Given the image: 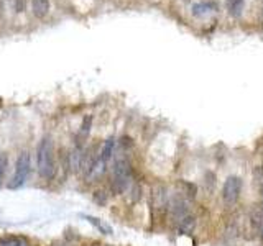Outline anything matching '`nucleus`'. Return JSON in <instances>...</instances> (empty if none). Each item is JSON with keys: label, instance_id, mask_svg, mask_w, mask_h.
<instances>
[{"label": "nucleus", "instance_id": "obj_20", "mask_svg": "<svg viewBox=\"0 0 263 246\" xmlns=\"http://www.w3.org/2000/svg\"><path fill=\"white\" fill-rule=\"evenodd\" d=\"M255 179H257V184L258 187H263V168H257L255 169Z\"/></svg>", "mask_w": 263, "mask_h": 246}, {"label": "nucleus", "instance_id": "obj_12", "mask_svg": "<svg viewBox=\"0 0 263 246\" xmlns=\"http://www.w3.org/2000/svg\"><path fill=\"white\" fill-rule=\"evenodd\" d=\"M194 227H196V221H194V217L191 215H186L178 221V228L181 233H191Z\"/></svg>", "mask_w": 263, "mask_h": 246}, {"label": "nucleus", "instance_id": "obj_22", "mask_svg": "<svg viewBox=\"0 0 263 246\" xmlns=\"http://www.w3.org/2000/svg\"><path fill=\"white\" fill-rule=\"evenodd\" d=\"M54 246H68V244H54Z\"/></svg>", "mask_w": 263, "mask_h": 246}, {"label": "nucleus", "instance_id": "obj_5", "mask_svg": "<svg viewBox=\"0 0 263 246\" xmlns=\"http://www.w3.org/2000/svg\"><path fill=\"white\" fill-rule=\"evenodd\" d=\"M168 207H170V212L173 218L176 221H179L183 217L189 215V209H187V199L184 195H181L179 192H176L175 195L171 197L168 200Z\"/></svg>", "mask_w": 263, "mask_h": 246}, {"label": "nucleus", "instance_id": "obj_14", "mask_svg": "<svg viewBox=\"0 0 263 246\" xmlns=\"http://www.w3.org/2000/svg\"><path fill=\"white\" fill-rule=\"evenodd\" d=\"M227 7L232 16H240L243 12V0H227Z\"/></svg>", "mask_w": 263, "mask_h": 246}, {"label": "nucleus", "instance_id": "obj_16", "mask_svg": "<svg viewBox=\"0 0 263 246\" xmlns=\"http://www.w3.org/2000/svg\"><path fill=\"white\" fill-rule=\"evenodd\" d=\"M250 225L253 230H258L261 227V220H263V215H261V212L260 209H253V212L250 213Z\"/></svg>", "mask_w": 263, "mask_h": 246}, {"label": "nucleus", "instance_id": "obj_11", "mask_svg": "<svg viewBox=\"0 0 263 246\" xmlns=\"http://www.w3.org/2000/svg\"><path fill=\"white\" fill-rule=\"evenodd\" d=\"M114 148H115V138L114 136H110V138H107V141L104 143V146H102V151H101V158L102 161H109L110 158H112V154H114Z\"/></svg>", "mask_w": 263, "mask_h": 246}, {"label": "nucleus", "instance_id": "obj_13", "mask_svg": "<svg viewBox=\"0 0 263 246\" xmlns=\"http://www.w3.org/2000/svg\"><path fill=\"white\" fill-rule=\"evenodd\" d=\"M179 194L181 195H184L186 199H194V195H196V187L193 184H189V182H184V180H181L179 182Z\"/></svg>", "mask_w": 263, "mask_h": 246}, {"label": "nucleus", "instance_id": "obj_23", "mask_svg": "<svg viewBox=\"0 0 263 246\" xmlns=\"http://www.w3.org/2000/svg\"><path fill=\"white\" fill-rule=\"evenodd\" d=\"M184 2H189V0H184Z\"/></svg>", "mask_w": 263, "mask_h": 246}, {"label": "nucleus", "instance_id": "obj_10", "mask_svg": "<svg viewBox=\"0 0 263 246\" xmlns=\"http://www.w3.org/2000/svg\"><path fill=\"white\" fill-rule=\"evenodd\" d=\"M84 220H87L90 225H92L96 230H99L101 233H104V235H112V228L107 225V223H104L102 220H99L97 217H92V215H81Z\"/></svg>", "mask_w": 263, "mask_h": 246}, {"label": "nucleus", "instance_id": "obj_19", "mask_svg": "<svg viewBox=\"0 0 263 246\" xmlns=\"http://www.w3.org/2000/svg\"><path fill=\"white\" fill-rule=\"evenodd\" d=\"M94 202L99 203V205H105L107 203V195H105V192H102V191L94 192Z\"/></svg>", "mask_w": 263, "mask_h": 246}, {"label": "nucleus", "instance_id": "obj_1", "mask_svg": "<svg viewBox=\"0 0 263 246\" xmlns=\"http://www.w3.org/2000/svg\"><path fill=\"white\" fill-rule=\"evenodd\" d=\"M36 168L38 174L43 179H53L56 174V162H54V150L53 141L49 136H45L38 143L36 148Z\"/></svg>", "mask_w": 263, "mask_h": 246}, {"label": "nucleus", "instance_id": "obj_8", "mask_svg": "<svg viewBox=\"0 0 263 246\" xmlns=\"http://www.w3.org/2000/svg\"><path fill=\"white\" fill-rule=\"evenodd\" d=\"M105 161H102L101 158H97L96 161H94V164L90 166V169L87 171V174H86V177L87 179H90V180H97L99 177H101L104 172H105Z\"/></svg>", "mask_w": 263, "mask_h": 246}, {"label": "nucleus", "instance_id": "obj_18", "mask_svg": "<svg viewBox=\"0 0 263 246\" xmlns=\"http://www.w3.org/2000/svg\"><path fill=\"white\" fill-rule=\"evenodd\" d=\"M7 166H8V158L5 153H0V182H2L4 179V174L7 171Z\"/></svg>", "mask_w": 263, "mask_h": 246}, {"label": "nucleus", "instance_id": "obj_7", "mask_svg": "<svg viewBox=\"0 0 263 246\" xmlns=\"http://www.w3.org/2000/svg\"><path fill=\"white\" fill-rule=\"evenodd\" d=\"M217 10V5L214 2H199L193 5V15L197 18H202V16H208Z\"/></svg>", "mask_w": 263, "mask_h": 246}, {"label": "nucleus", "instance_id": "obj_17", "mask_svg": "<svg viewBox=\"0 0 263 246\" xmlns=\"http://www.w3.org/2000/svg\"><path fill=\"white\" fill-rule=\"evenodd\" d=\"M90 125H92V117H86L82 120V125H81V131H79V138H86L90 131Z\"/></svg>", "mask_w": 263, "mask_h": 246}, {"label": "nucleus", "instance_id": "obj_9", "mask_svg": "<svg viewBox=\"0 0 263 246\" xmlns=\"http://www.w3.org/2000/svg\"><path fill=\"white\" fill-rule=\"evenodd\" d=\"M33 5V15L36 18H45L49 12V0H31Z\"/></svg>", "mask_w": 263, "mask_h": 246}, {"label": "nucleus", "instance_id": "obj_15", "mask_svg": "<svg viewBox=\"0 0 263 246\" xmlns=\"http://www.w3.org/2000/svg\"><path fill=\"white\" fill-rule=\"evenodd\" d=\"M0 246H23V241L18 236L13 235H5L0 238Z\"/></svg>", "mask_w": 263, "mask_h": 246}, {"label": "nucleus", "instance_id": "obj_6", "mask_svg": "<svg viewBox=\"0 0 263 246\" xmlns=\"http://www.w3.org/2000/svg\"><path fill=\"white\" fill-rule=\"evenodd\" d=\"M168 200H170V197L164 186H155L152 189V205L155 210L164 212L168 209Z\"/></svg>", "mask_w": 263, "mask_h": 246}, {"label": "nucleus", "instance_id": "obj_21", "mask_svg": "<svg viewBox=\"0 0 263 246\" xmlns=\"http://www.w3.org/2000/svg\"><path fill=\"white\" fill-rule=\"evenodd\" d=\"M10 4L15 8V12H23V7H25L23 0H10Z\"/></svg>", "mask_w": 263, "mask_h": 246}, {"label": "nucleus", "instance_id": "obj_2", "mask_svg": "<svg viewBox=\"0 0 263 246\" xmlns=\"http://www.w3.org/2000/svg\"><path fill=\"white\" fill-rule=\"evenodd\" d=\"M132 180V166L127 159L119 158L114 164V177H112V192L123 194Z\"/></svg>", "mask_w": 263, "mask_h": 246}, {"label": "nucleus", "instance_id": "obj_4", "mask_svg": "<svg viewBox=\"0 0 263 246\" xmlns=\"http://www.w3.org/2000/svg\"><path fill=\"white\" fill-rule=\"evenodd\" d=\"M240 191H242L240 177L230 176L224 182V187H222V200L229 205H234L238 200V197H240Z\"/></svg>", "mask_w": 263, "mask_h": 246}, {"label": "nucleus", "instance_id": "obj_3", "mask_svg": "<svg viewBox=\"0 0 263 246\" xmlns=\"http://www.w3.org/2000/svg\"><path fill=\"white\" fill-rule=\"evenodd\" d=\"M31 171V159H30V154L25 151L18 156V159H16V164H15V172L10 179V182H8V189H18L25 184V180H27L28 174Z\"/></svg>", "mask_w": 263, "mask_h": 246}]
</instances>
